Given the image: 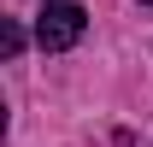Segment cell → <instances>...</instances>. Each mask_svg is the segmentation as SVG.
<instances>
[{
	"label": "cell",
	"mask_w": 153,
	"mask_h": 147,
	"mask_svg": "<svg viewBox=\"0 0 153 147\" xmlns=\"http://www.w3.org/2000/svg\"><path fill=\"white\" fill-rule=\"evenodd\" d=\"M141 6H153V0H141Z\"/></svg>",
	"instance_id": "obj_3"
},
{
	"label": "cell",
	"mask_w": 153,
	"mask_h": 147,
	"mask_svg": "<svg viewBox=\"0 0 153 147\" xmlns=\"http://www.w3.org/2000/svg\"><path fill=\"white\" fill-rule=\"evenodd\" d=\"M82 30H88L82 0H47V6H41V18H36V41L47 47V53L76 47V41H82Z\"/></svg>",
	"instance_id": "obj_1"
},
{
	"label": "cell",
	"mask_w": 153,
	"mask_h": 147,
	"mask_svg": "<svg viewBox=\"0 0 153 147\" xmlns=\"http://www.w3.org/2000/svg\"><path fill=\"white\" fill-rule=\"evenodd\" d=\"M0 41H6V53H12V59L24 53V30H18V24H6V30H0Z\"/></svg>",
	"instance_id": "obj_2"
}]
</instances>
